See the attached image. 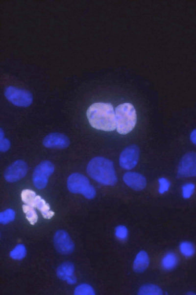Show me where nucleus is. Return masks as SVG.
I'll list each match as a JSON object with an SVG mask.
<instances>
[{
  "instance_id": "f257e3e1",
  "label": "nucleus",
  "mask_w": 196,
  "mask_h": 295,
  "mask_svg": "<svg viewBox=\"0 0 196 295\" xmlns=\"http://www.w3.org/2000/svg\"><path fill=\"white\" fill-rule=\"evenodd\" d=\"M90 125L94 128L104 131H112L116 128L115 112L111 104L95 103L87 111Z\"/></svg>"
},
{
  "instance_id": "f03ea898",
  "label": "nucleus",
  "mask_w": 196,
  "mask_h": 295,
  "mask_svg": "<svg viewBox=\"0 0 196 295\" xmlns=\"http://www.w3.org/2000/svg\"><path fill=\"white\" fill-rule=\"evenodd\" d=\"M87 172L91 178L102 185L113 186L117 182L113 163L106 158L98 156L92 159Z\"/></svg>"
},
{
  "instance_id": "7ed1b4c3",
  "label": "nucleus",
  "mask_w": 196,
  "mask_h": 295,
  "mask_svg": "<svg viewBox=\"0 0 196 295\" xmlns=\"http://www.w3.org/2000/svg\"><path fill=\"white\" fill-rule=\"evenodd\" d=\"M116 129L122 135L130 132L137 122V114L134 106L129 103L118 105L115 109Z\"/></svg>"
},
{
  "instance_id": "20e7f679",
  "label": "nucleus",
  "mask_w": 196,
  "mask_h": 295,
  "mask_svg": "<svg viewBox=\"0 0 196 295\" xmlns=\"http://www.w3.org/2000/svg\"><path fill=\"white\" fill-rule=\"evenodd\" d=\"M67 184L71 193L81 194L88 199H92L96 196L95 188L83 175L77 173L71 174L68 178Z\"/></svg>"
},
{
  "instance_id": "39448f33",
  "label": "nucleus",
  "mask_w": 196,
  "mask_h": 295,
  "mask_svg": "<svg viewBox=\"0 0 196 295\" xmlns=\"http://www.w3.org/2000/svg\"><path fill=\"white\" fill-rule=\"evenodd\" d=\"M54 165L49 161L45 160L35 168L32 181L35 187L38 189L45 188L48 184L49 178L54 172Z\"/></svg>"
},
{
  "instance_id": "423d86ee",
  "label": "nucleus",
  "mask_w": 196,
  "mask_h": 295,
  "mask_svg": "<svg viewBox=\"0 0 196 295\" xmlns=\"http://www.w3.org/2000/svg\"><path fill=\"white\" fill-rule=\"evenodd\" d=\"M4 95L8 101L19 107H28L33 100L32 95L29 91L11 86L6 88Z\"/></svg>"
},
{
  "instance_id": "0eeeda50",
  "label": "nucleus",
  "mask_w": 196,
  "mask_h": 295,
  "mask_svg": "<svg viewBox=\"0 0 196 295\" xmlns=\"http://www.w3.org/2000/svg\"><path fill=\"white\" fill-rule=\"evenodd\" d=\"M177 176L196 177V152H188L182 157L178 167Z\"/></svg>"
},
{
  "instance_id": "6e6552de",
  "label": "nucleus",
  "mask_w": 196,
  "mask_h": 295,
  "mask_svg": "<svg viewBox=\"0 0 196 295\" xmlns=\"http://www.w3.org/2000/svg\"><path fill=\"white\" fill-rule=\"evenodd\" d=\"M140 150L136 145H132L125 148L121 152L119 157L120 166L125 170L134 168L139 160Z\"/></svg>"
},
{
  "instance_id": "1a4fd4ad",
  "label": "nucleus",
  "mask_w": 196,
  "mask_h": 295,
  "mask_svg": "<svg viewBox=\"0 0 196 295\" xmlns=\"http://www.w3.org/2000/svg\"><path fill=\"white\" fill-rule=\"evenodd\" d=\"M56 250L63 255L71 254L74 249V244L68 233L64 230L57 231L53 237Z\"/></svg>"
},
{
  "instance_id": "9d476101",
  "label": "nucleus",
  "mask_w": 196,
  "mask_h": 295,
  "mask_svg": "<svg viewBox=\"0 0 196 295\" xmlns=\"http://www.w3.org/2000/svg\"><path fill=\"white\" fill-rule=\"evenodd\" d=\"M27 170L26 163L23 160H18L7 167L4 173V177L8 182H16L25 176Z\"/></svg>"
},
{
  "instance_id": "9b49d317",
  "label": "nucleus",
  "mask_w": 196,
  "mask_h": 295,
  "mask_svg": "<svg viewBox=\"0 0 196 295\" xmlns=\"http://www.w3.org/2000/svg\"><path fill=\"white\" fill-rule=\"evenodd\" d=\"M43 144L47 148L62 149L66 148L69 146L70 140L64 134L51 133L44 138Z\"/></svg>"
},
{
  "instance_id": "f8f14e48",
  "label": "nucleus",
  "mask_w": 196,
  "mask_h": 295,
  "mask_svg": "<svg viewBox=\"0 0 196 295\" xmlns=\"http://www.w3.org/2000/svg\"><path fill=\"white\" fill-rule=\"evenodd\" d=\"M122 178L123 181L127 186L136 191L144 189L147 185V180L145 177L136 172H126L124 174Z\"/></svg>"
},
{
  "instance_id": "ddd939ff",
  "label": "nucleus",
  "mask_w": 196,
  "mask_h": 295,
  "mask_svg": "<svg viewBox=\"0 0 196 295\" xmlns=\"http://www.w3.org/2000/svg\"><path fill=\"white\" fill-rule=\"evenodd\" d=\"M74 266L71 262H66L61 264L57 268L56 275L61 280L68 284L74 285L76 283V278L74 274Z\"/></svg>"
},
{
  "instance_id": "4468645a",
  "label": "nucleus",
  "mask_w": 196,
  "mask_h": 295,
  "mask_svg": "<svg viewBox=\"0 0 196 295\" xmlns=\"http://www.w3.org/2000/svg\"><path fill=\"white\" fill-rule=\"evenodd\" d=\"M149 264V259L147 253L145 251H141L137 254L134 261L133 270L136 272H142L147 268Z\"/></svg>"
},
{
  "instance_id": "2eb2a0df",
  "label": "nucleus",
  "mask_w": 196,
  "mask_h": 295,
  "mask_svg": "<svg viewBox=\"0 0 196 295\" xmlns=\"http://www.w3.org/2000/svg\"><path fill=\"white\" fill-rule=\"evenodd\" d=\"M35 207L40 211L42 215L45 219H49L54 215V212L50 209L49 204L39 195H37L36 198Z\"/></svg>"
},
{
  "instance_id": "dca6fc26",
  "label": "nucleus",
  "mask_w": 196,
  "mask_h": 295,
  "mask_svg": "<svg viewBox=\"0 0 196 295\" xmlns=\"http://www.w3.org/2000/svg\"><path fill=\"white\" fill-rule=\"evenodd\" d=\"M138 294L140 295H161L163 294V291L157 285L147 284L139 288Z\"/></svg>"
},
{
  "instance_id": "f3484780",
  "label": "nucleus",
  "mask_w": 196,
  "mask_h": 295,
  "mask_svg": "<svg viewBox=\"0 0 196 295\" xmlns=\"http://www.w3.org/2000/svg\"><path fill=\"white\" fill-rule=\"evenodd\" d=\"M37 195L30 189H24L21 192V199L25 205L35 207V202Z\"/></svg>"
},
{
  "instance_id": "a211bd4d",
  "label": "nucleus",
  "mask_w": 196,
  "mask_h": 295,
  "mask_svg": "<svg viewBox=\"0 0 196 295\" xmlns=\"http://www.w3.org/2000/svg\"><path fill=\"white\" fill-rule=\"evenodd\" d=\"M177 263V257L174 253H169L166 254L162 260V266L167 270L173 268Z\"/></svg>"
},
{
  "instance_id": "6ab92c4d",
  "label": "nucleus",
  "mask_w": 196,
  "mask_h": 295,
  "mask_svg": "<svg viewBox=\"0 0 196 295\" xmlns=\"http://www.w3.org/2000/svg\"><path fill=\"white\" fill-rule=\"evenodd\" d=\"M23 210L25 214L26 218L31 225H34L38 220V215L34 207L27 205H23Z\"/></svg>"
},
{
  "instance_id": "aec40b11",
  "label": "nucleus",
  "mask_w": 196,
  "mask_h": 295,
  "mask_svg": "<svg viewBox=\"0 0 196 295\" xmlns=\"http://www.w3.org/2000/svg\"><path fill=\"white\" fill-rule=\"evenodd\" d=\"M9 255L13 260H22L26 255V248L24 244H18L10 251Z\"/></svg>"
},
{
  "instance_id": "412c9836",
  "label": "nucleus",
  "mask_w": 196,
  "mask_h": 295,
  "mask_svg": "<svg viewBox=\"0 0 196 295\" xmlns=\"http://www.w3.org/2000/svg\"><path fill=\"white\" fill-rule=\"evenodd\" d=\"M75 295H94L95 292L93 288L87 284H81L78 285L74 289Z\"/></svg>"
},
{
  "instance_id": "4be33fe9",
  "label": "nucleus",
  "mask_w": 196,
  "mask_h": 295,
  "mask_svg": "<svg viewBox=\"0 0 196 295\" xmlns=\"http://www.w3.org/2000/svg\"><path fill=\"white\" fill-rule=\"evenodd\" d=\"M16 216L15 211L11 208L6 209L0 213V223L7 224L13 221Z\"/></svg>"
},
{
  "instance_id": "5701e85b",
  "label": "nucleus",
  "mask_w": 196,
  "mask_h": 295,
  "mask_svg": "<svg viewBox=\"0 0 196 295\" xmlns=\"http://www.w3.org/2000/svg\"><path fill=\"white\" fill-rule=\"evenodd\" d=\"M179 249L182 254L187 257L192 256L195 252L194 245L188 241L181 242L179 246Z\"/></svg>"
},
{
  "instance_id": "b1692460",
  "label": "nucleus",
  "mask_w": 196,
  "mask_h": 295,
  "mask_svg": "<svg viewBox=\"0 0 196 295\" xmlns=\"http://www.w3.org/2000/svg\"><path fill=\"white\" fill-rule=\"evenodd\" d=\"M195 185L192 183H188L183 185L182 187V196L185 199L191 197L194 193Z\"/></svg>"
},
{
  "instance_id": "393cba45",
  "label": "nucleus",
  "mask_w": 196,
  "mask_h": 295,
  "mask_svg": "<svg viewBox=\"0 0 196 295\" xmlns=\"http://www.w3.org/2000/svg\"><path fill=\"white\" fill-rule=\"evenodd\" d=\"M10 147L9 140L4 137V132L1 128L0 130V151H7Z\"/></svg>"
},
{
  "instance_id": "a878e982",
  "label": "nucleus",
  "mask_w": 196,
  "mask_h": 295,
  "mask_svg": "<svg viewBox=\"0 0 196 295\" xmlns=\"http://www.w3.org/2000/svg\"><path fill=\"white\" fill-rule=\"evenodd\" d=\"M115 234L118 238L121 240L125 239L128 236L127 229L123 225L118 226L115 228Z\"/></svg>"
},
{
  "instance_id": "bb28decb",
  "label": "nucleus",
  "mask_w": 196,
  "mask_h": 295,
  "mask_svg": "<svg viewBox=\"0 0 196 295\" xmlns=\"http://www.w3.org/2000/svg\"><path fill=\"white\" fill-rule=\"evenodd\" d=\"M158 182L160 185L158 191L160 194H163L168 191L170 183L167 179L164 177H161L158 179Z\"/></svg>"
},
{
  "instance_id": "cd10ccee",
  "label": "nucleus",
  "mask_w": 196,
  "mask_h": 295,
  "mask_svg": "<svg viewBox=\"0 0 196 295\" xmlns=\"http://www.w3.org/2000/svg\"><path fill=\"white\" fill-rule=\"evenodd\" d=\"M190 139L192 142L196 145V129L193 130L191 132Z\"/></svg>"
},
{
  "instance_id": "c85d7f7f",
  "label": "nucleus",
  "mask_w": 196,
  "mask_h": 295,
  "mask_svg": "<svg viewBox=\"0 0 196 295\" xmlns=\"http://www.w3.org/2000/svg\"><path fill=\"white\" fill-rule=\"evenodd\" d=\"M188 295H195V294L193 292H190L187 293Z\"/></svg>"
}]
</instances>
